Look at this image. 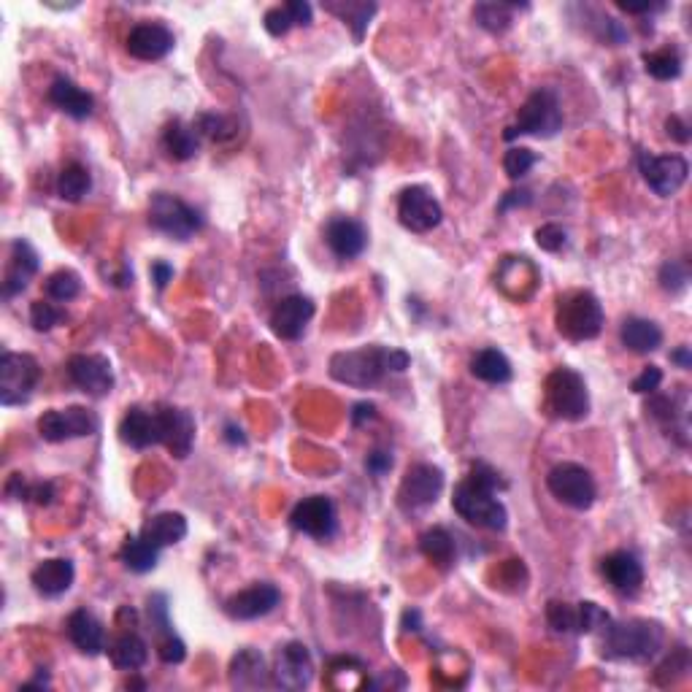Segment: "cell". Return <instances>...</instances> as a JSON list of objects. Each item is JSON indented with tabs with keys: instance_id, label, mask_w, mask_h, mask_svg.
Here are the masks:
<instances>
[{
	"instance_id": "5b68a950",
	"label": "cell",
	"mask_w": 692,
	"mask_h": 692,
	"mask_svg": "<svg viewBox=\"0 0 692 692\" xmlns=\"http://www.w3.org/2000/svg\"><path fill=\"white\" fill-rule=\"evenodd\" d=\"M547 392V409L552 417L565 422H582L590 414V392L587 384L574 368H555L544 384Z\"/></svg>"
},
{
	"instance_id": "6125c7cd",
	"label": "cell",
	"mask_w": 692,
	"mask_h": 692,
	"mask_svg": "<svg viewBox=\"0 0 692 692\" xmlns=\"http://www.w3.org/2000/svg\"><path fill=\"white\" fill-rule=\"evenodd\" d=\"M225 438H228L230 444H241V447H244V444H246L244 430L238 428V425H228V428H225Z\"/></svg>"
},
{
	"instance_id": "277c9868",
	"label": "cell",
	"mask_w": 692,
	"mask_h": 692,
	"mask_svg": "<svg viewBox=\"0 0 692 692\" xmlns=\"http://www.w3.org/2000/svg\"><path fill=\"white\" fill-rule=\"evenodd\" d=\"M603 306L592 292H568L557 301V330L571 341H590L603 330Z\"/></svg>"
},
{
	"instance_id": "b9f144b4",
	"label": "cell",
	"mask_w": 692,
	"mask_h": 692,
	"mask_svg": "<svg viewBox=\"0 0 692 692\" xmlns=\"http://www.w3.org/2000/svg\"><path fill=\"white\" fill-rule=\"evenodd\" d=\"M192 128L198 130V136H206L211 141H219V144L230 141L238 130L236 122L230 117H222V114H201V117L192 122Z\"/></svg>"
},
{
	"instance_id": "8fae6325",
	"label": "cell",
	"mask_w": 692,
	"mask_h": 692,
	"mask_svg": "<svg viewBox=\"0 0 692 692\" xmlns=\"http://www.w3.org/2000/svg\"><path fill=\"white\" fill-rule=\"evenodd\" d=\"M98 428H101L98 417L84 406L52 409L38 417V436L49 441V444H63V441H73V438L95 436Z\"/></svg>"
},
{
	"instance_id": "ffe728a7",
	"label": "cell",
	"mask_w": 692,
	"mask_h": 692,
	"mask_svg": "<svg viewBox=\"0 0 692 692\" xmlns=\"http://www.w3.org/2000/svg\"><path fill=\"white\" fill-rule=\"evenodd\" d=\"M38 274V252L28 241L17 238L11 244V255H9V265H6V274H3V301H11L17 298L22 292L28 290L30 279Z\"/></svg>"
},
{
	"instance_id": "f907efd6",
	"label": "cell",
	"mask_w": 692,
	"mask_h": 692,
	"mask_svg": "<svg viewBox=\"0 0 692 692\" xmlns=\"http://www.w3.org/2000/svg\"><path fill=\"white\" fill-rule=\"evenodd\" d=\"M660 384H663V371H660L657 365H647V368L633 379V392H638V395H652V392L660 390Z\"/></svg>"
},
{
	"instance_id": "bcb514c9",
	"label": "cell",
	"mask_w": 692,
	"mask_h": 692,
	"mask_svg": "<svg viewBox=\"0 0 692 692\" xmlns=\"http://www.w3.org/2000/svg\"><path fill=\"white\" fill-rule=\"evenodd\" d=\"M533 165H536V155L530 149H525V146H511L506 157H503V171L509 173L511 179L528 176Z\"/></svg>"
},
{
	"instance_id": "11a10c76",
	"label": "cell",
	"mask_w": 692,
	"mask_h": 692,
	"mask_svg": "<svg viewBox=\"0 0 692 692\" xmlns=\"http://www.w3.org/2000/svg\"><path fill=\"white\" fill-rule=\"evenodd\" d=\"M173 279V268L168 263H163V260H157V263H152V282L157 284V290H163L165 284Z\"/></svg>"
},
{
	"instance_id": "ee69618b",
	"label": "cell",
	"mask_w": 692,
	"mask_h": 692,
	"mask_svg": "<svg viewBox=\"0 0 692 692\" xmlns=\"http://www.w3.org/2000/svg\"><path fill=\"white\" fill-rule=\"evenodd\" d=\"M63 319H65V311L60 309V306H55L52 301H36L33 306H30V325H33L36 330H41V333L57 328Z\"/></svg>"
},
{
	"instance_id": "603a6c76",
	"label": "cell",
	"mask_w": 692,
	"mask_h": 692,
	"mask_svg": "<svg viewBox=\"0 0 692 692\" xmlns=\"http://www.w3.org/2000/svg\"><path fill=\"white\" fill-rule=\"evenodd\" d=\"M601 574L622 595H636L641 590V584H644V565L628 549H620V552H611V555L603 557Z\"/></svg>"
},
{
	"instance_id": "816d5d0a",
	"label": "cell",
	"mask_w": 692,
	"mask_h": 692,
	"mask_svg": "<svg viewBox=\"0 0 692 692\" xmlns=\"http://www.w3.org/2000/svg\"><path fill=\"white\" fill-rule=\"evenodd\" d=\"M468 476H474L476 482H482V484H487V487H492L495 492H503L506 490V482H503V476L495 471V468H490L487 463H476L474 468H471V474Z\"/></svg>"
},
{
	"instance_id": "7402d4cb",
	"label": "cell",
	"mask_w": 692,
	"mask_h": 692,
	"mask_svg": "<svg viewBox=\"0 0 692 692\" xmlns=\"http://www.w3.org/2000/svg\"><path fill=\"white\" fill-rule=\"evenodd\" d=\"M325 241H328L330 252L341 260H355L365 252L368 246V230L363 222L352 217H333L325 225Z\"/></svg>"
},
{
	"instance_id": "7a4b0ae2",
	"label": "cell",
	"mask_w": 692,
	"mask_h": 692,
	"mask_svg": "<svg viewBox=\"0 0 692 692\" xmlns=\"http://www.w3.org/2000/svg\"><path fill=\"white\" fill-rule=\"evenodd\" d=\"M665 644V630L655 620H622L611 622L603 628V655L611 660H630V663H647L660 655Z\"/></svg>"
},
{
	"instance_id": "8992f818",
	"label": "cell",
	"mask_w": 692,
	"mask_h": 692,
	"mask_svg": "<svg viewBox=\"0 0 692 692\" xmlns=\"http://www.w3.org/2000/svg\"><path fill=\"white\" fill-rule=\"evenodd\" d=\"M563 128V109L552 90H536L517 111V122L506 128V141L517 136L552 138Z\"/></svg>"
},
{
	"instance_id": "d590c367",
	"label": "cell",
	"mask_w": 692,
	"mask_h": 692,
	"mask_svg": "<svg viewBox=\"0 0 692 692\" xmlns=\"http://www.w3.org/2000/svg\"><path fill=\"white\" fill-rule=\"evenodd\" d=\"M419 552L438 568H449L457 557V541L447 528H430L419 536Z\"/></svg>"
},
{
	"instance_id": "74e56055",
	"label": "cell",
	"mask_w": 692,
	"mask_h": 692,
	"mask_svg": "<svg viewBox=\"0 0 692 692\" xmlns=\"http://www.w3.org/2000/svg\"><path fill=\"white\" fill-rule=\"evenodd\" d=\"M322 6L330 14H338V17L344 19V25H349L352 33H355V41H363L365 30L371 25V17L376 14V3H333V0H328Z\"/></svg>"
},
{
	"instance_id": "e0dca14e",
	"label": "cell",
	"mask_w": 692,
	"mask_h": 692,
	"mask_svg": "<svg viewBox=\"0 0 692 692\" xmlns=\"http://www.w3.org/2000/svg\"><path fill=\"white\" fill-rule=\"evenodd\" d=\"M157 422H160V444H163L173 457H184L192 452L195 444V417L187 409L179 406H157Z\"/></svg>"
},
{
	"instance_id": "7bdbcfd3",
	"label": "cell",
	"mask_w": 692,
	"mask_h": 692,
	"mask_svg": "<svg viewBox=\"0 0 692 692\" xmlns=\"http://www.w3.org/2000/svg\"><path fill=\"white\" fill-rule=\"evenodd\" d=\"M609 611H603L598 603H576V633H595L609 625Z\"/></svg>"
},
{
	"instance_id": "be15d7a7",
	"label": "cell",
	"mask_w": 692,
	"mask_h": 692,
	"mask_svg": "<svg viewBox=\"0 0 692 692\" xmlns=\"http://www.w3.org/2000/svg\"><path fill=\"white\" fill-rule=\"evenodd\" d=\"M419 611L417 609H409L406 614H403V630H419Z\"/></svg>"
},
{
	"instance_id": "60d3db41",
	"label": "cell",
	"mask_w": 692,
	"mask_h": 692,
	"mask_svg": "<svg viewBox=\"0 0 692 692\" xmlns=\"http://www.w3.org/2000/svg\"><path fill=\"white\" fill-rule=\"evenodd\" d=\"M44 292L49 301L68 303L82 292V279H79V274H73V271H55V274L46 279Z\"/></svg>"
},
{
	"instance_id": "44dd1931",
	"label": "cell",
	"mask_w": 692,
	"mask_h": 692,
	"mask_svg": "<svg viewBox=\"0 0 692 692\" xmlns=\"http://www.w3.org/2000/svg\"><path fill=\"white\" fill-rule=\"evenodd\" d=\"M176 44V38L160 22H138L128 36V52L136 60L152 63V60H163Z\"/></svg>"
},
{
	"instance_id": "83f0119b",
	"label": "cell",
	"mask_w": 692,
	"mask_h": 692,
	"mask_svg": "<svg viewBox=\"0 0 692 692\" xmlns=\"http://www.w3.org/2000/svg\"><path fill=\"white\" fill-rule=\"evenodd\" d=\"M271 674L265 665L263 655L255 649H241L233 663H230V684L238 690H257V687H268L271 684Z\"/></svg>"
},
{
	"instance_id": "6f0895ef",
	"label": "cell",
	"mask_w": 692,
	"mask_h": 692,
	"mask_svg": "<svg viewBox=\"0 0 692 692\" xmlns=\"http://www.w3.org/2000/svg\"><path fill=\"white\" fill-rule=\"evenodd\" d=\"M376 417V406L374 403H355L352 406V425H363V422H368V419H374Z\"/></svg>"
},
{
	"instance_id": "4dcf8cb0",
	"label": "cell",
	"mask_w": 692,
	"mask_h": 692,
	"mask_svg": "<svg viewBox=\"0 0 692 692\" xmlns=\"http://www.w3.org/2000/svg\"><path fill=\"white\" fill-rule=\"evenodd\" d=\"M620 338L630 352L649 355V352H655V349H660V344H663V330L657 328L652 319L628 317L622 322Z\"/></svg>"
},
{
	"instance_id": "30bf717a",
	"label": "cell",
	"mask_w": 692,
	"mask_h": 692,
	"mask_svg": "<svg viewBox=\"0 0 692 692\" xmlns=\"http://www.w3.org/2000/svg\"><path fill=\"white\" fill-rule=\"evenodd\" d=\"M549 492L555 495L557 501L571 506L576 511H587L595 503L598 487L592 474L579 463H560L555 465L547 476Z\"/></svg>"
},
{
	"instance_id": "f1b7e54d",
	"label": "cell",
	"mask_w": 692,
	"mask_h": 692,
	"mask_svg": "<svg viewBox=\"0 0 692 692\" xmlns=\"http://www.w3.org/2000/svg\"><path fill=\"white\" fill-rule=\"evenodd\" d=\"M311 17H314L311 3H306V0H290L284 6H274V9L265 11L263 25L271 36L282 38L292 28H309Z\"/></svg>"
},
{
	"instance_id": "d4e9b609",
	"label": "cell",
	"mask_w": 692,
	"mask_h": 692,
	"mask_svg": "<svg viewBox=\"0 0 692 692\" xmlns=\"http://www.w3.org/2000/svg\"><path fill=\"white\" fill-rule=\"evenodd\" d=\"M119 438L133 449H149L160 444V422L155 411H146L141 406L128 409L119 422Z\"/></svg>"
},
{
	"instance_id": "836d02e7",
	"label": "cell",
	"mask_w": 692,
	"mask_h": 692,
	"mask_svg": "<svg viewBox=\"0 0 692 692\" xmlns=\"http://www.w3.org/2000/svg\"><path fill=\"white\" fill-rule=\"evenodd\" d=\"M119 560L125 563V568H130L133 574H149L155 571L157 563H160V549L155 544H149L141 533L138 536H128L125 544L119 549Z\"/></svg>"
},
{
	"instance_id": "52a82bcc",
	"label": "cell",
	"mask_w": 692,
	"mask_h": 692,
	"mask_svg": "<svg viewBox=\"0 0 692 692\" xmlns=\"http://www.w3.org/2000/svg\"><path fill=\"white\" fill-rule=\"evenodd\" d=\"M149 225L163 236L187 241L203 228V217L201 211L192 209L190 203H184L171 192H157L149 201Z\"/></svg>"
},
{
	"instance_id": "3957f363",
	"label": "cell",
	"mask_w": 692,
	"mask_h": 692,
	"mask_svg": "<svg viewBox=\"0 0 692 692\" xmlns=\"http://www.w3.org/2000/svg\"><path fill=\"white\" fill-rule=\"evenodd\" d=\"M452 509L457 511V517L484 530H503L509 522V511L498 498V492L487 484L476 482L474 476L457 484L455 495H452Z\"/></svg>"
},
{
	"instance_id": "4316f807",
	"label": "cell",
	"mask_w": 692,
	"mask_h": 692,
	"mask_svg": "<svg viewBox=\"0 0 692 692\" xmlns=\"http://www.w3.org/2000/svg\"><path fill=\"white\" fill-rule=\"evenodd\" d=\"M49 103L73 119H87L92 114V109H95V101H92L90 92L82 90L68 76H57L55 82L49 84Z\"/></svg>"
},
{
	"instance_id": "7c38bea8",
	"label": "cell",
	"mask_w": 692,
	"mask_h": 692,
	"mask_svg": "<svg viewBox=\"0 0 692 692\" xmlns=\"http://www.w3.org/2000/svg\"><path fill=\"white\" fill-rule=\"evenodd\" d=\"M638 171L649 184V190L660 195V198H671L682 190L687 182L690 165L682 155H649V152H638Z\"/></svg>"
},
{
	"instance_id": "91938a15",
	"label": "cell",
	"mask_w": 692,
	"mask_h": 692,
	"mask_svg": "<svg viewBox=\"0 0 692 692\" xmlns=\"http://www.w3.org/2000/svg\"><path fill=\"white\" fill-rule=\"evenodd\" d=\"M622 11L628 14H652V11H663L665 3H641V6H630V3H620Z\"/></svg>"
},
{
	"instance_id": "db71d44e",
	"label": "cell",
	"mask_w": 692,
	"mask_h": 692,
	"mask_svg": "<svg viewBox=\"0 0 692 692\" xmlns=\"http://www.w3.org/2000/svg\"><path fill=\"white\" fill-rule=\"evenodd\" d=\"M28 501L38 503V506H49V503L55 501V484H52V482H38V484H30V490H28Z\"/></svg>"
},
{
	"instance_id": "2e32d148",
	"label": "cell",
	"mask_w": 692,
	"mask_h": 692,
	"mask_svg": "<svg viewBox=\"0 0 692 692\" xmlns=\"http://www.w3.org/2000/svg\"><path fill=\"white\" fill-rule=\"evenodd\" d=\"M68 379L73 387L92 395V398H103L114 390V371H111L109 357L103 355H73L68 360Z\"/></svg>"
},
{
	"instance_id": "f5cc1de1",
	"label": "cell",
	"mask_w": 692,
	"mask_h": 692,
	"mask_svg": "<svg viewBox=\"0 0 692 692\" xmlns=\"http://www.w3.org/2000/svg\"><path fill=\"white\" fill-rule=\"evenodd\" d=\"M365 468L374 476H384L392 468V455L390 452H384V449H374V452L368 455V460H365Z\"/></svg>"
},
{
	"instance_id": "681fc988",
	"label": "cell",
	"mask_w": 692,
	"mask_h": 692,
	"mask_svg": "<svg viewBox=\"0 0 692 692\" xmlns=\"http://www.w3.org/2000/svg\"><path fill=\"white\" fill-rule=\"evenodd\" d=\"M157 655H160V660L165 665H179L187 657V647H184L182 638L173 633V636L157 641Z\"/></svg>"
},
{
	"instance_id": "8d00e7d4",
	"label": "cell",
	"mask_w": 692,
	"mask_h": 692,
	"mask_svg": "<svg viewBox=\"0 0 692 692\" xmlns=\"http://www.w3.org/2000/svg\"><path fill=\"white\" fill-rule=\"evenodd\" d=\"M92 176L82 163H68L57 176V195L68 203H79L90 192Z\"/></svg>"
},
{
	"instance_id": "e575fe53",
	"label": "cell",
	"mask_w": 692,
	"mask_h": 692,
	"mask_svg": "<svg viewBox=\"0 0 692 692\" xmlns=\"http://www.w3.org/2000/svg\"><path fill=\"white\" fill-rule=\"evenodd\" d=\"M109 657L119 671H138V668H144L146 660H149V647H146V641L138 636V633H122V636L111 644Z\"/></svg>"
},
{
	"instance_id": "c3c4849f",
	"label": "cell",
	"mask_w": 692,
	"mask_h": 692,
	"mask_svg": "<svg viewBox=\"0 0 692 692\" xmlns=\"http://www.w3.org/2000/svg\"><path fill=\"white\" fill-rule=\"evenodd\" d=\"M536 244L544 249V252H560L565 244H568V233H565L560 225H541L536 230Z\"/></svg>"
},
{
	"instance_id": "5bb4252c",
	"label": "cell",
	"mask_w": 692,
	"mask_h": 692,
	"mask_svg": "<svg viewBox=\"0 0 692 692\" xmlns=\"http://www.w3.org/2000/svg\"><path fill=\"white\" fill-rule=\"evenodd\" d=\"M292 528L303 533V536L317 538V541H328L336 536L338 530V511L336 503L328 495H311L303 498L290 514Z\"/></svg>"
},
{
	"instance_id": "680465c9",
	"label": "cell",
	"mask_w": 692,
	"mask_h": 692,
	"mask_svg": "<svg viewBox=\"0 0 692 692\" xmlns=\"http://www.w3.org/2000/svg\"><path fill=\"white\" fill-rule=\"evenodd\" d=\"M665 128H668V136H674L679 144H687L690 141V133H687V125H684L679 117H668V122H665Z\"/></svg>"
},
{
	"instance_id": "6da1fadb",
	"label": "cell",
	"mask_w": 692,
	"mask_h": 692,
	"mask_svg": "<svg viewBox=\"0 0 692 692\" xmlns=\"http://www.w3.org/2000/svg\"><path fill=\"white\" fill-rule=\"evenodd\" d=\"M409 355L390 346H363L330 357V376L346 387H376L387 374H403Z\"/></svg>"
},
{
	"instance_id": "484cf974",
	"label": "cell",
	"mask_w": 692,
	"mask_h": 692,
	"mask_svg": "<svg viewBox=\"0 0 692 692\" xmlns=\"http://www.w3.org/2000/svg\"><path fill=\"white\" fill-rule=\"evenodd\" d=\"M73 579H76V568H73L71 560H65V557L44 560V563L36 565V571L30 574V582H33L36 592H41L44 598H60V595H65V592L71 590Z\"/></svg>"
},
{
	"instance_id": "7dc6e473",
	"label": "cell",
	"mask_w": 692,
	"mask_h": 692,
	"mask_svg": "<svg viewBox=\"0 0 692 692\" xmlns=\"http://www.w3.org/2000/svg\"><path fill=\"white\" fill-rule=\"evenodd\" d=\"M547 622L555 633H576V606L552 601L547 606Z\"/></svg>"
},
{
	"instance_id": "d6a6232c",
	"label": "cell",
	"mask_w": 692,
	"mask_h": 692,
	"mask_svg": "<svg viewBox=\"0 0 692 692\" xmlns=\"http://www.w3.org/2000/svg\"><path fill=\"white\" fill-rule=\"evenodd\" d=\"M471 374L487 384H506L511 382L514 371H511L509 357L503 355L501 349L487 346V349H479L471 360Z\"/></svg>"
},
{
	"instance_id": "cb8c5ba5",
	"label": "cell",
	"mask_w": 692,
	"mask_h": 692,
	"mask_svg": "<svg viewBox=\"0 0 692 692\" xmlns=\"http://www.w3.org/2000/svg\"><path fill=\"white\" fill-rule=\"evenodd\" d=\"M68 638H71V644L82 655L87 657H98L106 649V630H103L101 620L95 617V614H90L87 609H76L68 617Z\"/></svg>"
},
{
	"instance_id": "ab89813d",
	"label": "cell",
	"mask_w": 692,
	"mask_h": 692,
	"mask_svg": "<svg viewBox=\"0 0 692 692\" xmlns=\"http://www.w3.org/2000/svg\"><path fill=\"white\" fill-rule=\"evenodd\" d=\"M644 68L652 79L657 82H671L682 73V57L676 49L665 46V49H657V52H647L644 55Z\"/></svg>"
},
{
	"instance_id": "d6986e66",
	"label": "cell",
	"mask_w": 692,
	"mask_h": 692,
	"mask_svg": "<svg viewBox=\"0 0 692 692\" xmlns=\"http://www.w3.org/2000/svg\"><path fill=\"white\" fill-rule=\"evenodd\" d=\"M311 317H314V303L306 295H287L276 303L271 311V330L284 341H298L306 333Z\"/></svg>"
},
{
	"instance_id": "f6af8a7d",
	"label": "cell",
	"mask_w": 692,
	"mask_h": 692,
	"mask_svg": "<svg viewBox=\"0 0 692 692\" xmlns=\"http://www.w3.org/2000/svg\"><path fill=\"white\" fill-rule=\"evenodd\" d=\"M690 282V268L684 260H665L660 268V287L668 292H682Z\"/></svg>"
},
{
	"instance_id": "9a60e30c",
	"label": "cell",
	"mask_w": 692,
	"mask_h": 692,
	"mask_svg": "<svg viewBox=\"0 0 692 692\" xmlns=\"http://www.w3.org/2000/svg\"><path fill=\"white\" fill-rule=\"evenodd\" d=\"M282 603V592L279 587L271 582H257L246 590L230 595L225 601V611H228L230 620L238 622H252L260 620V617H268L271 611Z\"/></svg>"
},
{
	"instance_id": "94428289",
	"label": "cell",
	"mask_w": 692,
	"mask_h": 692,
	"mask_svg": "<svg viewBox=\"0 0 692 692\" xmlns=\"http://www.w3.org/2000/svg\"><path fill=\"white\" fill-rule=\"evenodd\" d=\"M671 363H676V365H679V368H692L690 346H679L676 352H671Z\"/></svg>"
},
{
	"instance_id": "9f6ffc18",
	"label": "cell",
	"mask_w": 692,
	"mask_h": 692,
	"mask_svg": "<svg viewBox=\"0 0 692 692\" xmlns=\"http://www.w3.org/2000/svg\"><path fill=\"white\" fill-rule=\"evenodd\" d=\"M528 203H530L528 190H511V192H506V195H503V201H501V206H498V209L509 211L511 206H528Z\"/></svg>"
},
{
	"instance_id": "4fadbf2b",
	"label": "cell",
	"mask_w": 692,
	"mask_h": 692,
	"mask_svg": "<svg viewBox=\"0 0 692 692\" xmlns=\"http://www.w3.org/2000/svg\"><path fill=\"white\" fill-rule=\"evenodd\" d=\"M398 219H401L403 228H409L411 233H430V230L441 225L444 209H441V203L428 187L414 184V187H406L401 192V198H398Z\"/></svg>"
},
{
	"instance_id": "1f68e13d",
	"label": "cell",
	"mask_w": 692,
	"mask_h": 692,
	"mask_svg": "<svg viewBox=\"0 0 692 692\" xmlns=\"http://www.w3.org/2000/svg\"><path fill=\"white\" fill-rule=\"evenodd\" d=\"M163 149L168 152V157L184 163V160H192V157L198 155L201 136H198V130L192 128V125H184L182 119H173L163 130Z\"/></svg>"
},
{
	"instance_id": "9c48e42d",
	"label": "cell",
	"mask_w": 692,
	"mask_h": 692,
	"mask_svg": "<svg viewBox=\"0 0 692 692\" xmlns=\"http://www.w3.org/2000/svg\"><path fill=\"white\" fill-rule=\"evenodd\" d=\"M444 490V471L438 465L417 463L411 465L398 487V506L403 514H422L430 506H436L438 495Z\"/></svg>"
},
{
	"instance_id": "ba28073f",
	"label": "cell",
	"mask_w": 692,
	"mask_h": 692,
	"mask_svg": "<svg viewBox=\"0 0 692 692\" xmlns=\"http://www.w3.org/2000/svg\"><path fill=\"white\" fill-rule=\"evenodd\" d=\"M41 382V365L25 352H3L0 357V403L22 406Z\"/></svg>"
},
{
	"instance_id": "ac0fdd59",
	"label": "cell",
	"mask_w": 692,
	"mask_h": 692,
	"mask_svg": "<svg viewBox=\"0 0 692 692\" xmlns=\"http://www.w3.org/2000/svg\"><path fill=\"white\" fill-rule=\"evenodd\" d=\"M314 679V660L306 644L290 641L279 649L274 668V684L284 690H306Z\"/></svg>"
},
{
	"instance_id": "f546056e",
	"label": "cell",
	"mask_w": 692,
	"mask_h": 692,
	"mask_svg": "<svg viewBox=\"0 0 692 692\" xmlns=\"http://www.w3.org/2000/svg\"><path fill=\"white\" fill-rule=\"evenodd\" d=\"M141 536L155 544L157 549L173 547L179 544L187 536V519L179 511H163V514H155L152 519H146V525L141 528Z\"/></svg>"
},
{
	"instance_id": "f35d334b",
	"label": "cell",
	"mask_w": 692,
	"mask_h": 692,
	"mask_svg": "<svg viewBox=\"0 0 692 692\" xmlns=\"http://www.w3.org/2000/svg\"><path fill=\"white\" fill-rule=\"evenodd\" d=\"M517 9V3H479L474 9V19L479 22V28L490 30V33H506Z\"/></svg>"
}]
</instances>
